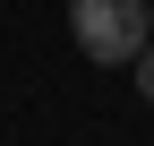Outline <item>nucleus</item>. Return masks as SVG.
I'll list each match as a JSON object with an SVG mask.
<instances>
[{
    "label": "nucleus",
    "instance_id": "nucleus-2",
    "mask_svg": "<svg viewBox=\"0 0 154 146\" xmlns=\"http://www.w3.org/2000/svg\"><path fill=\"white\" fill-rule=\"evenodd\" d=\"M128 69H137V95L154 103V43H146V52H137V60H128Z\"/></svg>",
    "mask_w": 154,
    "mask_h": 146
},
{
    "label": "nucleus",
    "instance_id": "nucleus-3",
    "mask_svg": "<svg viewBox=\"0 0 154 146\" xmlns=\"http://www.w3.org/2000/svg\"><path fill=\"white\" fill-rule=\"evenodd\" d=\"M146 9H154V0H146Z\"/></svg>",
    "mask_w": 154,
    "mask_h": 146
},
{
    "label": "nucleus",
    "instance_id": "nucleus-1",
    "mask_svg": "<svg viewBox=\"0 0 154 146\" xmlns=\"http://www.w3.org/2000/svg\"><path fill=\"white\" fill-rule=\"evenodd\" d=\"M69 34H77L86 60L120 69V60H137V52L154 43V9L146 0H69Z\"/></svg>",
    "mask_w": 154,
    "mask_h": 146
}]
</instances>
